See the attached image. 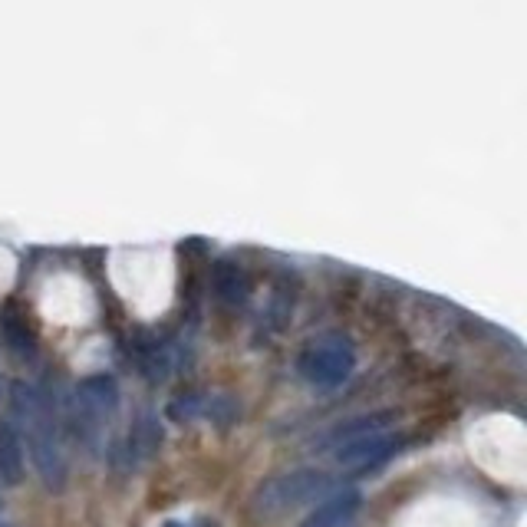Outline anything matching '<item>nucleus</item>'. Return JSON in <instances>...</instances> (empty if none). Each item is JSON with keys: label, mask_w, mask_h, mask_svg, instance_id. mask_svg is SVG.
Masks as SVG:
<instances>
[{"label": "nucleus", "mask_w": 527, "mask_h": 527, "mask_svg": "<svg viewBox=\"0 0 527 527\" xmlns=\"http://www.w3.org/2000/svg\"><path fill=\"white\" fill-rule=\"evenodd\" d=\"M0 481L10 488L24 481V442L17 435V425L7 419H0Z\"/></svg>", "instance_id": "7"}, {"label": "nucleus", "mask_w": 527, "mask_h": 527, "mask_svg": "<svg viewBox=\"0 0 527 527\" xmlns=\"http://www.w3.org/2000/svg\"><path fill=\"white\" fill-rule=\"evenodd\" d=\"M211 287H215V297L228 307L244 304V300H248V290H251L244 267L234 264V261H218L215 264V271H211Z\"/></svg>", "instance_id": "8"}, {"label": "nucleus", "mask_w": 527, "mask_h": 527, "mask_svg": "<svg viewBox=\"0 0 527 527\" xmlns=\"http://www.w3.org/2000/svg\"><path fill=\"white\" fill-rule=\"evenodd\" d=\"M208 416L215 419L218 425H231L234 419H238V406H234V402L228 399V396H215L208 402Z\"/></svg>", "instance_id": "12"}, {"label": "nucleus", "mask_w": 527, "mask_h": 527, "mask_svg": "<svg viewBox=\"0 0 527 527\" xmlns=\"http://www.w3.org/2000/svg\"><path fill=\"white\" fill-rule=\"evenodd\" d=\"M126 455H129V462H139V458L145 455H152L155 448L162 445V432H159V425H155L152 416H142L136 422V429L129 432V442H126Z\"/></svg>", "instance_id": "11"}, {"label": "nucleus", "mask_w": 527, "mask_h": 527, "mask_svg": "<svg viewBox=\"0 0 527 527\" xmlns=\"http://www.w3.org/2000/svg\"><path fill=\"white\" fill-rule=\"evenodd\" d=\"M116 409H119L116 379L106 373L80 379L76 396H73V416H76V432H80L86 442L96 439V432L103 429L106 419L116 416Z\"/></svg>", "instance_id": "4"}, {"label": "nucleus", "mask_w": 527, "mask_h": 527, "mask_svg": "<svg viewBox=\"0 0 527 527\" xmlns=\"http://www.w3.org/2000/svg\"><path fill=\"white\" fill-rule=\"evenodd\" d=\"M0 333H4L7 346L17 356H24V360H33V356H37V336L30 333L27 320L20 317L14 307H7L4 313H0Z\"/></svg>", "instance_id": "9"}, {"label": "nucleus", "mask_w": 527, "mask_h": 527, "mask_svg": "<svg viewBox=\"0 0 527 527\" xmlns=\"http://www.w3.org/2000/svg\"><path fill=\"white\" fill-rule=\"evenodd\" d=\"M0 527H17L14 521H10V514H7V508H4V501H0Z\"/></svg>", "instance_id": "13"}, {"label": "nucleus", "mask_w": 527, "mask_h": 527, "mask_svg": "<svg viewBox=\"0 0 527 527\" xmlns=\"http://www.w3.org/2000/svg\"><path fill=\"white\" fill-rule=\"evenodd\" d=\"M10 409L24 429V439L30 445V458L33 468L43 481L47 491H63L66 488V452L60 442V432H56V419L50 412V402L43 399V392L30 383H14L10 389Z\"/></svg>", "instance_id": "1"}, {"label": "nucleus", "mask_w": 527, "mask_h": 527, "mask_svg": "<svg viewBox=\"0 0 527 527\" xmlns=\"http://www.w3.org/2000/svg\"><path fill=\"white\" fill-rule=\"evenodd\" d=\"M330 491V475L320 468H294L261 481L254 491V508L261 514H280L290 508H300L307 501H317Z\"/></svg>", "instance_id": "2"}, {"label": "nucleus", "mask_w": 527, "mask_h": 527, "mask_svg": "<svg viewBox=\"0 0 527 527\" xmlns=\"http://www.w3.org/2000/svg\"><path fill=\"white\" fill-rule=\"evenodd\" d=\"M297 369L307 383L320 389H336L353 376L356 369V350L346 336H320L304 353L297 356Z\"/></svg>", "instance_id": "3"}, {"label": "nucleus", "mask_w": 527, "mask_h": 527, "mask_svg": "<svg viewBox=\"0 0 527 527\" xmlns=\"http://www.w3.org/2000/svg\"><path fill=\"white\" fill-rule=\"evenodd\" d=\"M360 504H363V495L356 488L333 491V495H327L307 514L300 527H346L353 521V514L360 511Z\"/></svg>", "instance_id": "6"}, {"label": "nucleus", "mask_w": 527, "mask_h": 527, "mask_svg": "<svg viewBox=\"0 0 527 527\" xmlns=\"http://www.w3.org/2000/svg\"><path fill=\"white\" fill-rule=\"evenodd\" d=\"M402 448L399 435H386V432H376V435H366V439H356L350 445H340L336 448V465L346 468V472H369V468H379L392 458Z\"/></svg>", "instance_id": "5"}, {"label": "nucleus", "mask_w": 527, "mask_h": 527, "mask_svg": "<svg viewBox=\"0 0 527 527\" xmlns=\"http://www.w3.org/2000/svg\"><path fill=\"white\" fill-rule=\"evenodd\" d=\"M392 419V412H373V416H363V419H350L346 425H336L330 432V445L340 448V445H350L356 439H366V435H376L383 432Z\"/></svg>", "instance_id": "10"}]
</instances>
